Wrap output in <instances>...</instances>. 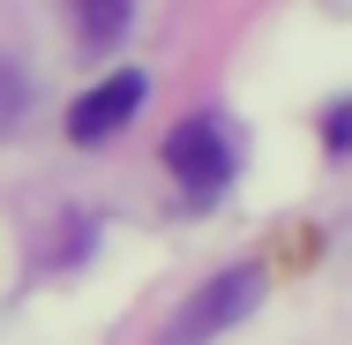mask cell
I'll list each match as a JSON object with an SVG mask.
<instances>
[{
	"instance_id": "obj_4",
	"label": "cell",
	"mask_w": 352,
	"mask_h": 345,
	"mask_svg": "<svg viewBox=\"0 0 352 345\" xmlns=\"http://www.w3.org/2000/svg\"><path fill=\"white\" fill-rule=\"evenodd\" d=\"M75 15H82V38H90V45H113V38L128 30L135 0H75Z\"/></svg>"
},
{
	"instance_id": "obj_3",
	"label": "cell",
	"mask_w": 352,
	"mask_h": 345,
	"mask_svg": "<svg viewBox=\"0 0 352 345\" xmlns=\"http://www.w3.org/2000/svg\"><path fill=\"white\" fill-rule=\"evenodd\" d=\"M142 90H150V83H142L135 68L105 75L98 90H82V98H75V105H68V136H75V143H105V136H120V128L135 121Z\"/></svg>"
},
{
	"instance_id": "obj_5",
	"label": "cell",
	"mask_w": 352,
	"mask_h": 345,
	"mask_svg": "<svg viewBox=\"0 0 352 345\" xmlns=\"http://www.w3.org/2000/svg\"><path fill=\"white\" fill-rule=\"evenodd\" d=\"M322 143H330V158H352V98H345V105H330V121H322Z\"/></svg>"
},
{
	"instance_id": "obj_6",
	"label": "cell",
	"mask_w": 352,
	"mask_h": 345,
	"mask_svg": "<svg viewBox=\"0 0 352 345\" xmlns=\"http://www.w3.org/2000/svg\"><path fill=\"white\" fill-rule=\"evenodd\" d=\"M15 113H23V83H15V75L0 68V128H8V121H15Z\"/></svg>"
},
{
	"instance_id": "obj_1",
	"label": "cell",
	"mask_w": 352,
	"mask_h": 345,
	"mask_svg": "<svg viewBox=\"0 0 352 345\" xmlns=\"http://www.w3.org/2000/svg\"><path fill=\"white\" fill-rule=\"evenodd\" d=\"M255 300H263V271H255V263L217 271L210 285H203V293H195V300H188L173 323H165V338H157V345H210L217 331H232V323H240Z\"/></svg>"
},
{
	"instance_id": "obj_2",
	"label": "cell",
	"mask_w": 352,
	"mask_h": 345,
	"mask_svg": "<svg viewBox=\"0 0 352 345\" xmlns=\"http://www.w3.org/2000/svg\"><path fill=\"white\" fill-rule=\"evenodd\" d=\"M165 165H173V180H180L188 196H217V188L232 180V136L217 128L210 113H195V121H180V128L165 136Z\"/></svg>"
}]
</instances>
